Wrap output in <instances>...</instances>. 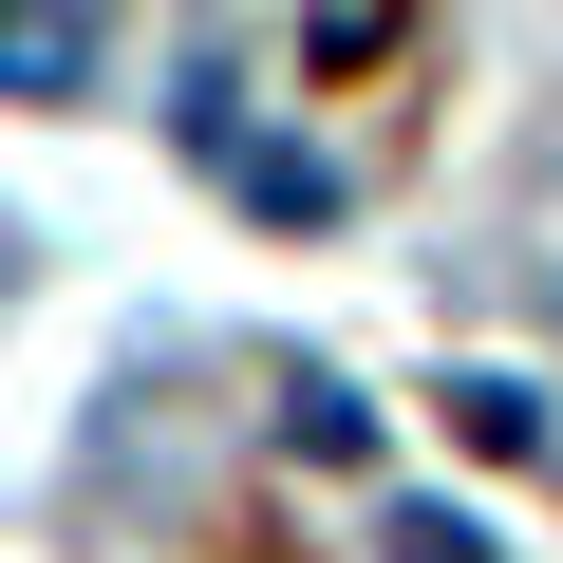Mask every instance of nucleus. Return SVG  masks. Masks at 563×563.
Segmentation results:
<instances>
[{"label":"nucleus","instance_id":"nucleus-1","mask_svg":"<svg viewBox=\"0 0 563 563\" xmlns=\"http://www.w3.org/2000/svg\"><path fill=\"white\" fill-rule=\"evenodd\" d=\"M225 169H244L263 225H339V169H320V151H225Z\"/></svg>","mask_w":563,"mask_h":563},{"label":"nucleus","instance_id":"nucleus-2","mask_svg":"<svg viewBox=\"0 0 563 563\" xmlns=\"http://www.w3.org/2000/svg\"><path fill=\"white\" fill-rule=\"evenodd\" d=\"M95 57H113V38H95V20H0V76H20V95H76V76H95Z\"/></svg>","mask_w":563,"mask_h":563},{"label":"nucleus","instance_id":"nucleus-3","mask_svg":"<svg viewBox=\"0 0 563 563\" xmlns=\"http://www.w3.org/2000/svg\"><path fill=\"white\" fill-rule=\"evenodd\" d=\"M451 413H470V451H507V470H544V395H526V376H470Z\"/></svg>","mask_w":563,"mask_h":563},{"label":"nucleus","instance_id":"nucleus-4","mask_svg":"<svg viewBox=\"0 0 563 563\" xmlns=\"http://www.w3.org/2000/svg\"><path fill=\"white\" fill-rule=\"evenodd\" d=\"M282 432H301V451H320V470H357V451H376V413H357V395H339V376H301V395H282Z\"/></svg>","mask_w":563,"mask_h":563},{"label":"nucleus","instance_id":"nucleus-5","mask_svg":"<svg viewBox=\"0 0 563 563\" xmlns=\"http://www.w3.org/2000/svg\"><path fill=\"white\" fill-rule=\"evenodd\" d=\"M376 544H395V563H488V544H470V526H451V507H395V526H376Z\"/></svg>","mask_w":563,"mask_h":563}]
</instances>
